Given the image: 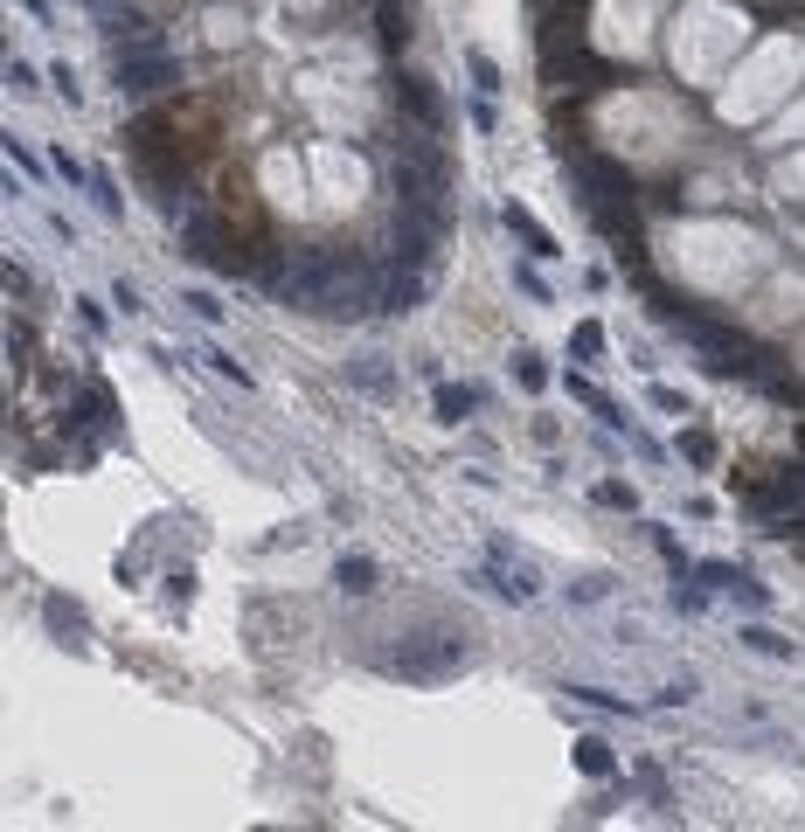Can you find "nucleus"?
Segmentation results:
<instances>
[{
  "label": "nucleus",
  "mask_w": 805,
  "mask_h": 832,
  "mask_svg": "<svg viewBox=\"0 0 805 832\" xmlns=\"http://www.w3.org/2000/svg\"><path fill=\"white\" fill-rule=\"evenodd\" d=\"M444 236H452V216H444V208H403V201L389 208V257L397 264H417L424 271Z\"/></svg>",
  "instance_id": "f257e3e1"
},
{
  "label": "nucleus",
  "mask_w": 805,
  "mask_h": 832,
  "mask_svg": "<svg viewBox=\"0 0 805 832\" xmlns=\"http://www.w3.org/2000/svg\"><path fill=\"white\" fill-rule=\"evenodd\" d=\"M473 583H479V590H493V597H508V603H535L541 597V570L521 555L508 535L486 541V570H473Z\"/></svg>",
  "instance_id": "f03ea898"
},
{
  "label": "nucleus",
  "mask_w": 805,
  "mask_h": 832,
  "mask_svg": "<svg viewBox=\"0 0 805 832\" xmlns=\"http://www.w3.org/2000/svg\"><path fill=\"white\" fill-rule=\"evenodd\" d=\"M465 652L459 646V632H424L410 652H397V659H382V673H397V680H452V673H465Z\"/></svg>",
  "instance_id": "7ed1b4c3"
},
{
  "label": "nucleus",
  "mask_w": 805,
  "mask_h": 832,
  "mask_svg": "<svg viewBox=\"0 0 805 832\" xmlns=\"http://www.w3.org/2000/svg\"><path fill=\"white\" fill-rule=\"evenodd\" d=\"M111 77H119L125 98H154V90L181 84V63L167 56V42L160 49H111Z\"/></svg>",
  "instance_id": "20e7f679"
},
{
  "label": "nucleus",
  "mask_w": 805,
  "mask_h": 832,
  "mask_svg": "<svg viewBox=\"0 0 805 832\" xmlns=\"http://www.w3.org/2000/svg\"><path fill=\"white\" fill-rule=\"evenodd\" d=\"M181 243H188V257L209 264V271H251V257L236 250V236L222 230L216 216H188V222H181Z\"/></svg>",
  "instance_id": "39448f33"
},
{
  "label": "nucleus",
  "mask_w": 805,
  "mask_h": 832,
  "mask_svg": "<svg viewBox=\"0 0 805 832\" xmlns=\"http://www.w3.org/2000/svg\"><path fill=\"white\" fill-rule=\"evenodd\" d=\"M389 105H397V119H410V125H424V132H444V98L430 90V77H417V70H397L389 77Z\"/></svg>",
  "instance_id": "423d86ee"
},
{
  "label": "nucleus",
  "mask_w": 805,
  "mask_h": 832,
  "mask_svg": "<svg viewBox=\"0 0 805 832\" xmlns=\"http://www.w3.org/2000/svg\"><path fill=\"white\" fill-rule=\"evenodd\" d=\"M695 583H708V590H722V597H736L743 611H764V603H771V590H764L751 570H729V562H695Z\"/></svg>",
  "instance_id": "0eeeda50"
},
{
  "label": "nucleus",
  "mask_w": 805,
  "mask_h": 832,
  "mask_svg": "<svg viewBox=\"0 0 805 832\" xmlns=\"http://www.w3.org/2000/svg\"><path fill=\"white\" fill-rule=\"evenodd\" d=\"M424 292H430V278L417 271V264H389V271H382V313H389V319L417 313Z\"/></svg>",
  "instance_id": "6e6552de"
},
{
  "label": "nucleus",
  "mask_w": 805,
  "mask_h": 832,
  "mask_svg": "<svg viewBox=\"0 0 805 832\" xmlns=\"http://www.w3.org/2000/svg\"><path fill=\"white\" fill-rule=\"evenodd\" d=\"M105 42L111 49H160V28L133 8H105Z\"/></svg>",
  "instance_id": "1a4fd4ad"
},
{
  "label": "nucleus",
  "mask_w": 805,
  "mask_h": 832,
  "mask_svg": "<svg viewBox=\"0 0 805 832\" xmlns=\"http://www.w3.org/2000/svg\"><path fill=\"white\" fill-rule=\"evenodd\" d=\"M500 230H508V236H521V250H528V257H563V250H556V236L541 230V222H535L521 201H500Z\"/></svg>",
  "instance_id": "9d476101"
},
{
  "label": "nucleus",
  "mask_w": 805,
  "mask_h": 832,
  "mask_svg": "<svg viewBox=\"0 0 805 832\" xmlns=\"http://www.w3.org/2000/svg\"><path fill=\"white\" fill-rule=\"evenodd\" d=\"M486 403V395L473 389V382H438V395H430V409H438V424H465Z\"/></svg>",
  "instance_id": "9b49d317"
},
{
  "label": "nucleus",
  "mask_w": 805,
  "mask_h": 832,
  "mask_svg": "<svg viewBox=\"0 0 805 832\" xmlns=\"http://www.w3.org/2000/svg\"><path fill=\"white\" fill-rule=\"evenodd\" d=\"M376 42H382L389 56L410 49V8H403V0H376Z\"/></svg>",
  "instance_id": "f8f14e48"
},
{
  "label": "nucleus",
  "mask_w": 805,
  "mask_h": 832,
  "mask_svg": "<svg viewBox=\"0 0 805 832\" xmlns=\"http://www.w3.org/2000/svg\"><path fill=\"white\" fill-rule=\"evenodd\" d=\"M333 583H341L347 597H376L382 570H376V555H341V562H333Z\"/></svg>",
  "instance_id": "ddd939ff"
},
{
  "label": "nucleus",
  "mask_w": 805,
  "mask_h": 832,
  "mask_svg": "<svg viewBox=\"0 0 805 832\" xmlns=\"http://www.w3.org/2000/svg\"><path fill=\"white\" fill-rule=\"evenodd\" d=\"M743 646H751L757 659H784V666H792V659H798V646H792V638H784V632H771V624H764V617H751V624H743Z\"/></svg>",
  "instance_id": "4468645a"
},
{
  "label": "nucleus",
  "mask_w": 805,
  "mask_h": 832,
  "mask_svg": "<svg viewBox=\"0 0 805 832\" xmlns=\"http://www.w3.org/2000/svg\"><path fill=\"white\" fill-rule=\"evenodd\" d=\"M576 770H584V778H618V756H611L605 735H584V743H576Z\"/></svg>",
  "instance_id": "2eb2a0df"
},
{
  "label": "nucleus",
  "mask_w": 805,
  "mask_h": 832,
  "mask_svg": "<svg viewBox=\"0 0 805 832\" xmlns=\"http://www.w3.org/2000/svg\"><path fill=\"white\" fill-rule=\"evenodd\" d=\"M465 77H473L479 98H500V90H508V84H500V63L486 49H465Z\"/></svg>",
  "instance_id": "dca6fc26"
},
{
  "label": "nucleus",
  "mask_w": 805,
  "mask_h": 832,
  "mask_svg": "<svg viewBox=\"0 0 805 832\" xmlns=\"http://www.w3.org/2000/svg\"><path fill=\"white\" fill-rule=\"evenodd\" d=\"M42 617H49V632H70V646H84V611H77L70 597H49Z\"/></svg>",
  "instance_id": "f3484780"
},
{
  "label": "nucleus",
  "mask_w": 805,
  "mask_h": 832,
  "mask_svg": "<svg viewBox=\"0 0 805 832\" xmlns=\"http://www.w3.org/2000/svg\"><path fill=\"white\" fill-rule=\"evenodd\" d=\"M570 354H576V362H597V354H605V327H597V319H584V327L570 333Z\"/></svg>",
  "instance_id": "a211bd4d"
},
{
  "label": "nucleus",
  "mask_w": 805,
  "mask_h": 832,
  "mask_svg": "<svg viewBox=\"0 0 805 832\" xmlns=\"http://www.w3.org/2000/svg\"><path fill=\"white\" fill-rule=\"evenodd\" d=\"M202 362H209V368L222 375V382H236V389H251V368H243V362H230V347H202Z\"/></svg>",
  "instance_id": "6ab92c4d"
},
{
  "label": "nucleus",
  "mask_w": 805,
  "mask_h": 832,
  "mask_svg": "<svg viewBox=\"0 0 805 832\" xmlns=\"http://www.w3.org/2000/svg\"><path fill=\"white\" fill-rule=\"evenodd\" d=\"M181 306H188L195 319H209V327H216V319H222V313H230V306H222V298H216V292H202V285H188V292H181Z\"/></svg>",
  "instance_id": "aec40b11"
},
{
  "label": "nucleus",
  "mask_w": 805,
  "mask_h": 832,
  "mask_svg": "<svg viewBox=\"0 0 805 832\" xmlns=\"http://www.w3.org/2000/svg\"><path fill=\"white\" fill-rule=\"evenodd\" d=\"M681 458L687 465H716V438H708V430H681Z\"/></svg>",
  "instance_id": "412c9836"
},
{
  "label": "nucleus",
  "mask_w": 805,
  "mask_h": 832,
  "mask_svg": "<svg viewBox=\"0 0 805 832\" xmlns=\"http://www.w3.org/2000/svg\"><path fill=\"white\" fill-rule=\"evenodd\" d=\"M695 694H702V680H695V673H673L667 687H660V701H667V708H687Z\"/></svg>",
  "instance_id": "4be33fe9"
},
{
  "label": "nucleus",
  "mask_w": 805,
  "mask_h": 832,
  "mask_svg": "<svg viewBox=\"0 0 805 832\" xmlns=\"http://www.w3.org/2000/svg\"><path fill=\"white\" fill-rule=\"evenodd\" d=\"M49 84H56V98H63V105H84V84H77V70H70V63H49Z\"/></svg>",
  "instance_id": "5701e85b"
},
{
  "label": "nucleus",
  "mask_w": 805,
  "mask_h": 832,
  "mask_svg": "<svg viewBox=\"0 0 805 832\" xmlns=\"http://www.w3.org/2000/svg\"><path fill=\"white\" fill-rule=\"evenodd\" d=\"M347 382H354V389H368V395H389V375H382L376 362H354V368H347Z\"/></svg>",
  "instance_id": "b1692460"
},
{
  "label": "nucleus",
  "mask_w": 805,
  "mask_h": 832,
  "mask_svg": "<svg viewBox=\"0 0 805 832\" xmlns=\"http://www.w3.org/2000/svg\"><path fill=\"white\" fill-rule=\"evenodd\" d=\"M49 167H56V174H63V187H90V167H84V160H70L63 146H56V154H49Z\"/></svg>",
  "instance_id": "393cba45"
},
{
  "label": "nucleus",
  "mask_w": 805,
  "mask_h": 832,
  "mask_svg": "<svg viewBox=\"0 0 805 832\" xmlns=\"http://www.w3.org/2000/svg\"><path fill=\"white\" fill-rule=\"evenodd\" d=\"M514 382L521 389H549V368H541L535 354H514Z\"/></svg>",
  "instance_id": "a878e982"
},
{
  "label": "nucleus",
  "mask_w": 805,
  "mask_h": 832,
  "mask_svg": "<svg viewBox=\"0 0 805 832\" xmlns=\"http://www.w3.org/2000/svg\"><path fill=\"white\" fill-rule=\"evenodd\" d=\"M597 500H605V506H618V514H632V506H639V493H632L625 479H605V486H597Z\"/></svg>",
  "instance_id": "bb28decb"
},
{
  "label": "nucleus",
  "mask_w": 805,
  "mask_h": 832,
  "mask_svg": "<svg viewBox=\"0 0 805 832\" xmlns=\"http://www.w3.org/2000/svg\"><path fill=\"white\" fill-rule=\"evenodd\" d=\"M90 195H98L105 216H125V201H119V187H111V174H90Z\"/></svg>",
  "instance_id": "cd10ccee"
},
{
  "label": "nucleus",
  "mask_w": 805,
  "mask_h": 832,
  "mask_svg": "<svg viewBox=\"0 0 805 832\" xmlns=\"http://www.w3.org/2000/svg\"><path fill=\"white\" fill-rule=\"evenodd\" d=\"M111 306H119L125 319H139L146 306H139V285H125V278H119V285H111Z\"/></svg>",
  "instance_id": "c85d7f7f"
},
{
  "label": "nucleus",
  "mask_w": 805,
  "mask_h": 832,
  "mask_svg": "<svg viewBox=\"0 0 805 832\" xmlns=\"http://www.w3.org/2000/svg\"><path fill=\"white\" fill-rule=\"evenodd\" d=\"M611 590V576H584V583H570V603H597Z\"/></svg>",
  "instance_id": "c756f323"
},
{
  "label": "nucleus",
  "mask_w": 805,
  "mask_h": 832,
  "mask_svg": "<svg viewBox=\"0 0 805 832\" xmlns=\"http://www.w3.org/2000/svg\"><path fill=\"white\" fill-rule=\"evenodd\" d=\"M652 409H667V416H687V395H673L667 382H652Z\"/></svg>",
  "instance_id": "7c9ffc66"
},
{
  "label": "nucleus",
  "mask_w": 805,
  "mask_h": 832,
  "mask_svg": "<svg viewBox=\"0 0 805 832\" xmlns=\"http://www.w3.org/2000/svg\"><path fill=\"white\" fill-rule=\"evenodd\" d=\"M514 285H521V292H528V298H541V306H549V285H541V278L528 271V264H514Z\"/></svg>",
  "instance_id": "2f4dec72"
},
{
  "label": "nucleus",
  "mask_w": 805,
  "mask_h": 832,
  "mask_svg": "<svg viewBox=\"0 0 805 832\" xmlns=\"http://www.w3.org/2000/svg\"><path fill=\"white\" fill-rule=\"evenodd\" d=\"M535 14H590V0H535Z\"/></svg>",
  "instance_id": "473e14b6"
},
{
  "label": "nucleus",
  "mask_w": 805,
  "mask_h": 832,
  "mask_svg": "<svg viewBox=\"0 0 805 832\" xmlns=\"http://www.w3.org/2000/svg\"><path fill=\"white\" fill-rule=\"evenodd\" d=\"M22 8L35 14V22H49V0H22Z\"/></svg>",
  "instance_id": "72a5a7b5"
},
{
  "label": "nucleus",
  "mask_w": 805,
  "mask_h": 832,
  "mask_svg": "<svg viewBox=\"0 0 805 832\" xmlns=\"http://www.w3.org/2000/svg\"><path fill=\"white\" fill-rule=\"evenodd\" d=\"M84 8H98V14H105V8H119V0H84Z\"/></svg>",
  "instance_id": "f704fd0d"
},
{
  "label": "nucleus",
  "mask_w": 805,
  "mask_h": 832,
  "mask_svg": "<svg viewBox=\"0 0 805 832\" xmlns=\"http://www.w3.org/2000/svg\"><path fill=\"white\" fill-rule=\"evenodd\" d=\"M798 444H805V430H798Z\"/></svg>",
  "instance_id": "c9c22d12"
}]
</instances>
